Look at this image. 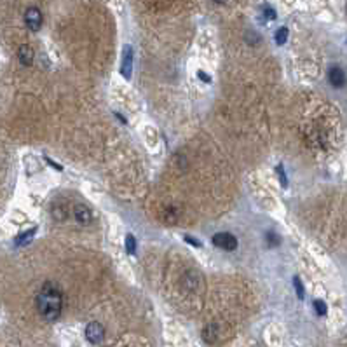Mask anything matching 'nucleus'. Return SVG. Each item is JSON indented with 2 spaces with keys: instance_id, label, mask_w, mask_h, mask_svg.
<instances>
[{
  "instance_id": "423d86ee",
  "label": "nucleus",
  "mask_w": 347,
  "mask_h": 347,
  "mask_svg": "<svg viewBox=\"0 0 347 347\" xmlns=\"http://www.w3.org/2000/svg\"><path fill=\"white\" fill-rule=\"evenodd\" d=\"M121 73L126 79H131V73H133V47L131 46L124 47V58H122Z\"/></svg>"
},
{
  "instance_id": "6e6552de",
  "label": "nucleus",
  "mask_w": 347,
  "mask_h": 347,
  "mask_svg": "<svg viewBox=\"0 0 347 347\" xmlns=\"http://www.w3.org/2000/svg\"><path fill=\"white\" fill-rule=\"evenodd\" d=\"M183 285L187 286L188 290H197L202 286V277L199 272L196 271H188L183 277Z\"/></svg>"
},
{
  "instance_id": "f257e3e1",
  "label": "nucleus",
  "mask_w": 347,
  "mask_h": 347,
  "mask_svg": "<svg viewBox=\"0 0 347 347\" xmlns=\"http://www.w3.org/2000/svg\"><path fill=\"white\" fill-rule=\"evenodd\" d=\"M37 310L46 321H56L63 309V295L53 283H46L37 295Z\"/></svg>"
},
{
  "instance_id": "0eeeda50",
  "label": "nucleus",
  "mask_w": 347,
  "mask_h": 347,
  "mask_svg": "<svg viewBox=\"0 0 347 347\" xmlns=\"http://www.w3.org/2000/svg\"><path fill=\"white\" fill-rule=\"evenodd\" d=\"M328 80L333 88H342L344 84H346V73L340 67H331L328 70Z\"/></svg>"
},
{
  "instance_id": "1a4fd4ad",
  "label": "nucleus",
  "mask_w": 347,
  "mask_h": 347,
  "mask_svg": "<svg viewBox=\"0 0 347 347\" xmlns=\"http://www.w3.org/2000/svg\"><path fill=\"white\" fill-rule=\"evenodd\" d=\"M34 49L28 46V44H23L18 51V58H19L21 65H25V67H30L32 63H34Z\"/></svg>"
},
{
  "instance_id": "20e7f679",
  "label": "nucleus",
  "mask_w": 347,
  "mask_h": 347,
  "mask_svg": "<svg viewBox=\"0 0 347 347\" xmlns=\"http://www.w3.org/2000/svg\"><path fill=\"white\" fill-rule=\"evenodd\" d=\"M25 23L32 32H38L42 28V13L37 7L26 9L25 13Z\"/></svg>"
},
{
  "instance_id": "9d476101",
  "label": "nucleus",
  "mask_w": 347,
  "mask_h": 347,
  "mask_svg": "<svg viewBox=\"0 0 347 347\" xmlns=\"http://www.w3.org/2000/svg\"><path fill=\"white\" fill-rule=\"evenodd\" d=\"M35 227L34 229H30V230H25V232H23V234H19L18 236L16 239H14V243H16V246H25L26 243H30V241H32V237H34L35 236Z\"/></svg>"
},
{
  "instance_id": "4468645a",
  "label": "nucleus",
  "mask_w": 347,
  "mask_h": 347,
  "mask_svg": "<svg viewBox=\"0 0 347 347\" xmlns=\"http://www.w3.org/2000/svg\"><path fill=\"white\" fill-rule=\"evenodd\" d=\"M314 309H316V312H318V316H325V314L328 312L327 309V304L323 300H314Z\"/></svg>"
},
{
  "instance_id": "f8f14e48",
  "label": "nucleus",
  "mask_w": 347,
  "mask_h": 347,
  "mask_svg": "<svg viewBox=\"0 0 347 347\" xmlns=\"http://www.w3.org/2000/svg\"><path fill=\"white\" fill-rule=\"evenodd\" d=\"M204 339L208 342H215L217 340V325H209L204 330Z\"/></svg>"
},
{
  "instance_id": "7ed1b4c3",
  "label": "nucleus",
  "mask_w": 347,
  "mask_h": 347,
  "mask_svg": "<svg viewBox=\"0 0 347 347\" xmlns=\"http://www.w3.org/2000/svg\"><path fill=\"white\" fill-rule=\"evenodd\" d=\"M103 337H105L103 325H100V323H96V321H92V323H89L88 327H86V339H88L91 344L103 342Z\"/></svg>"
},
{
  "instance_id": "9b49d317",
  "label": "nucleus",
  "mask_w": 347,
  "mask_h": 347,
  "mask_svg": "<svg viewBox=\"0 0 347 347\" xmlns=\"http://www.w3.org/2000/svg\"><path fill=\"white\" fill-rule=\"evenodd\" d=\"M286 40H288V28L281 26L276 32V44L277 46H283V44H286Z\"/></svg>"
},
{
  "instance_id": "f03ea898",
  "label": "nucleus",
  "mask_w": 347,
  "mask_h": 347,
  "mask_svg": "<svg viewBox=\"0 0 347 347\" xmlns=\"http://www.w3.org/2000/svg\"><path fill=\"white\" fill-rule=\"evenodd\" d=\"M213 244L220 250H227V251H234L237 248V239L234 237L229 232H218V234L213 236Z\"/></svg>"
},
{
  "instance_id": "2eb2a0df",
  "label": "nucleus",
  "mask_w": 347,
  "mask_h": 347,
  "mask_svg": "<svg viewBox=\"0 0 347 347\" xmlns=\"http://www.w3.org/2000/svg\"><path fill=\"white\" fill-rule=\"evenodd\" d=\"M293 285H295V290H297V295L298 298H304V285H302L300 277H293Z\"/></svg>"
},
{
  "instance_id": "6ab92c4d",
  "label": "nucleus",
  "mask_w": 347,
  "mask_h": 347,
  "mask_svg": "<svg viewBox=\"0 0 347 347\" xmlns=\"http://www.w3.org/2000/svg\"><path fill=\"white\" fill-rule=\"evenodd\" d=\"M197 75H199V77H202V80H204V82H211V79H209V77L206 75L204 72H201V70H199V72H197Z\"/></svg>"
},
{
  "instance_id": "dca6fc26",
  "label": "nucleus",
  "mask_w": 347,
  "mask_h": 347,
  "mask_svg": "<svg viewBox=\"0 0 347 347\" xmlns=\"http://www.w3.org/2000/svg\"><path fill=\"white\" fill-rule=\"evenodd\" d=\"M276 171H277V175H279L281 185H283V187H288V180H286V175H285V167H283V166H277V167H276Z\"/></svg>"
},
{
  "instance_id": "f3484780",
  "label": "nucleus",
  "mask_w": 347,
  "mask_h": 347,
  "mask_svg": "<svg viewBox=\"0 0 347 347\" xmlns=\"http://www.w3.org/2000/svg\"><path fill=\"white\" fill-rule=\"evenodd\" d=\"M262 11H264V16L267 18V19H276V11H274V9L271 7V5H264V9H262Z\"/></svg>"
},
{
  "instance_id": "ddd939ff",
  "label": "nucleus",
  "mask_w": 347,
  "mask_h": 347,
  "mask_svg": "<svg viewBox=\"0 0 347 347\" xmlns=\"http://www.w3.org/2000/svg\"><path fill=\"white\" fill-rule=\"evenodd\" d=\"M126 251L129 253V255H134V251H136V241L131 234L126 236Z\"/></svg>"
},
{
  "instance_id": "aec40b11",
  "label": "nucleus",
  "mask_w": 347,
  "mask_h": 347,
  "mask_svg": "<svg viewBox=\"0 0 347 347\" xmlns=\"http://www.w3.org/2000/svg\"><path fill=\"white\" fill-rule=\"evenodd\" d=\"M185 239H187L188 243H192V244H194V246H197V248L201 246V243H199V241H194V239H192V237H185Z\"/></svg>"
},
{
  "instance_id": "a211bd4d",
  "label": "nucleus",
  "mask_w": 347,
  "mask_h": 347,
  "mask_svg": "<svg viewBox=\"0 0 347 347\" xmlns=\"http://www.w3.org/2000/svg\"><path fill=\"white\" fill-rule=\"evenodd\" d=\"M265 239L269 241V244H271V246H277V244H279V237H277V236L274 234V232H267Z\"/></svg>"
},
{
  "instance_id": "412c9836",
  "label": "nucleus",
  "mask_w": 347,
  "mask_h": 347,
  "mask_svg": "<svg viewBox=\"0 0 347 347\" xmlns=\"http://www.w3.org/2000/svg\"><path fill=\"white\" fill-rule=\"evenodd\" d=\"M215 2H217V4H225L227 0H215Z\"/></svg>"
},
{
  "instance_id": "39448f33",
  "label": "nucleus",
  "mask_w": 347,
  "mask_h": 347,
  "mask_svg": "<svg viewBox=\"0 0 347 347\" xmlns=\"http://www.w3.org/2000/svg\"><path fill=\"white\" fill-rule=\"evenodd\" d=\"M73 217L80 225H89L92 222V213L91 209L86 204H75L73 206Z\"/></svg>"
}]
</instances>
